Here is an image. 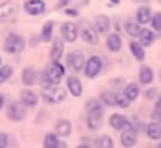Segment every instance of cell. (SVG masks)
Here are the masks:
<instances>
[{
	"instance_id": "4",
	"label": "cell",
	"mask_w": 161,
	"mask_h": 148,
	"mask_svg": "<svg viewBox=\"0 0 161 148\" xmlns=\"http://www.w3.org/2000/svg\"><path fill=\"white\" fill-rule=\"evenodd\" d=\"M101 71H102V59L99 57V55H90V57L87 59V62L83 64L85 76L90 78V79H94Z\"/></svg>"
},
{
	"instance_id": "1",
	"label": "cell",
	"mask_w": 161,
	"mask_h": 148,
	"mask_svg": "<svg viewBox=\"0 0 161 148\" xmlns=\"http://www.w3.org/2000/svg\"><path fill=\"white\" fill-rule=\"evenodd\" d=\"M42 98L47 103H59L66 98V91L61 88L59 84H52V83H42Z\"/></svg>"
},
{
	"instance_id": "39",
	"label": "cell",
	"mask_w": 161,
	"mask_h": 148,
	"mask_svg": "<svg viewBox=\"0 0 161 148\" xmlns=\"http://www.w3.org/2000/svg\"><path fill=\"white\" fill-rule=\"evenodd\" d=\"M156 91H158V89H154V88L147 89V98H149V100H153L154 96H156Z\"/></svg>"
},
{
	"instance_id": "46",
	"label": "cell",
	"mask_w": 161,
	"mask_h": 148,
	"mask_svg": "<svg viewBox=\"0 0 161 148\" xmlns=\"http://www.w3.org/2000/svg\"><path fill=\"white\" fill-rule=\"evenodd\" d=\"M156 148H161V143H159V145H158V146H156Z\"/></svg>"
},
{
	"instance_id": "13",
	"label": "cell",
	"mask_w": 161,
	"mask_h": 148,
	"mask_svg": "<svg viewBox=\"0 0 161 148\" xmlns=\"http://www.w3.org/2000/svg\"><path fill=\"white\" fill-rule=\"evenodd\" d=\"M21 81H23L25 86H33L36 81H38V72H36V69L31 67V65L25 67L23 72H21Z\"/></svg>"
},
{
	"instance_id": "5",
	"label": "cell",
	"mask_w": 161,
	"mask_h": 148,
	"mask_svg": "<svg viewBox=\"0 0 161 148\" xmlns=\"http://www.w3.org/2000/svg\"><path fill=\"white\" fill-rule=\"evenodd\" d=\"M66 64L68 67L71 69L73 72H80L83 71V64H85V57L80 50H73L66 55Z\"/></svg>"
},
{
	"instance_id": "6",
	"label": "cell",
	"mask_w": 161,
	"mask_h": 148,
	"mask_svg": "<svg viewBox=\"0 0 161 148\" xmlns=\"http://www.w3.org/2000/svg\"><path fill=\"white\" fill-rule=\"evenodd\" d=\"M26 117V107L21 102H12L11 105H7V119L14 120V122H21Z\"/></svg>"
},
{
	"instance_id": "41",
	"label": "cell",
	"mask_w": 161,
	"mask_h": 148,
	"mask_svg": "<svg viewBox=\"0 0 161 148\" xmlns=\"http://www.w3.org/2000/svg\"><path fill=\"white\" fill-rule=\"evenodd\" d=\"M68 2H69V0H59V2H57V9H63Z\"/></svg>"
},
{
	"instance_id": "29",
	"label": "cell",
	"mask_w": 161,
	"mask_h": 148,
	"mask_svg": "<svg viewBox=\"0 0 161 148\" xmlns=\"http://www.w3.org/2000/svg\"><path fill=\"white\" fill-rule=\"evenodd\" d=\"M113 146H114V141H113V138L108 136V134L99 136L97 141H95V148H113Z\"/></svg>"
},
{
	"instance_id": "33",
	"label": "cell",
	"mask_w": 161,
	"mask_h": 148,
	"mask_svg": "<svg viewBox=\"0 0 161 148\" xmlns=\"http://www.w3.org/2000/svg\"><path fill=\"white\" fill-rule=\"evenodd\" d=\"M57 143H59V138H57L56 133L45 134V138H43V148H54Z\"/></svg>"
},
{
	"instance_id": "32",
	"label": "cell",
	"mask_w": 161,
	"mask_h": 148,
	"mask_svg": "<svg viewBox=\"0 0 161 148\" xmlns=\"http://www.w3.org/2000/svg\"><path fill=\"white\" fill-rule=\"evenodd\" d=\"M12 72H14L12 65H0V84H4L5 81H9Z\"/></svg>"
},
{
	"instance_id": "37",
	"label": "cell",
	"mask_w": 161,
	"mask_h": 148,
	"mask_svg": "<svg viewBox=\"0 0 161 148\" xmlns=\"http://www.w3.org/2000/svg\"><path fill=\"white\" fill-rule=\"evenodd\" d=\"M101 105H102V103H101V100H99V98H90L87 103H85V110L90 112V110L97 109V107H101Z\"/></svg>"
},
{
	"instance_id": "18",
	"label": "cell",
	"mask_w": 161,
	"mask_h": 148,
	"mask_svg": "<svg viewBox=\"0 0 161 148\" xmlns=\"http://www.w3.org/2000/svg\"><path fill=\"white\" fill-rule=\"evenodd\" d=\"M21 103L25 107H36V103H38V95H36L35 91H31V89H23L21 91Z\"/></svg>"
},
{
	"instance_id": "19",
	"label": "cell",
	"mask_w": 161,
	"mask_h": 148,
	"mask_svg": "<svg viewBox=\"0 0 161 148\" xmlns=\"http://www.w3.org/2000/svg\"><path fill=\"white\" fill-rule=\"evenodd\" d=\"M139 43L142 45V47H149V45H153L154 43V40H156V34H154V31L153 29H147V28H142L140 29V33H139Z\"/></svg>"
},
{
	"instance_id": "27",
	"label": "cell",
	"mask_w": 161,
	"mask_h": 148,
	"mask_svg": "<svg viewBox=\"0 0 161 148\" xmlns=\"http://www.w3.org/2000/svg\"><path fill=\"white\" fill-rule=\"evenodd\" d=\"M125 29H126V33L130 34V36H133V38H137L139 36V33H140V29H142V26H140L137 21H126L125 23Z\"/></svg>"
},
{
	"instance_id": "34",
	"label": "cell",
	"mask_w": 161,
	"mask_h": 148,
	"mask_svg": "<svg viewBox=\"0 0 161 148\" xmlns=\"http://www.w3.org/2000/svg\"><path fill=\"white\" fill-rule=\"evenodd\" d=\"M114 102H116V105L121 107V109H128V107H130V100L126 98L123 93H116V95H114Z\"/></svg>"
},
{
	"instance_id": "47",
	"label": "cell",
	"mask_w": 161,
	"mask_h": 148,
	"mask_svg": "<svg viewBox=\"0 0 161 148\" xmlns=\"http://www.w3.org/2000/svg\"><path fill=\"white\" fill-rule=\"evenodd\" d=\"M159 81H161V71H159Z\"/></svg>"
},
{
	"instance_id": "20",
	"label": "cell",
	"mask_w": 161,
	"mask_h": 148,
	"mask_svg": "<svg viewBox=\"0 0 161 148\" xmlns=\"http://www.w3.org/2000/svg\"><path fill=\"white\" fill-rule=\"evenodd\" d=\"M146 134L149 140H161V122H156V120L149 122L146 126Z\"/></svg>"
},
{
	"instance_id": "31",
	"label": "cell",
	"mask_w": 161,
	"mask_h": 148,
	"mask_svg": "<svg viewBox=\"0 0 161 148\" xmlns=\"http://www.w3.org/2000/svg\"><path fill=\"white\" fill-rule=\"evenodd\" d=\"M151 28H153L154 34H161V12H156L151 16V21H149Z\"/></svg>"
},
{
	"instance_id": "40",
	"label": "cell",
	"mask_w": 161,
	"mask_h": 148,
	"mask_svg": "<svg viewBox=\"0 0 161 148\" xmlns=\"http://www.w3.org/2000/svg\"><path fill=\"white\" fill-rule=\"evenodd\" d=\"M66 14H68V16H78V10H75V9H66Z\"/></svg>"
},
{
	"instance_id": "2",
	"label": "cell",
	"mask_w": 161,
	"mask_h": 148,
	"mask_svg": "<svg viewBox=\"0 0 161 148\" xmlns=\"http://www.w3.org/2000/svg\"><path fill=\"white\" fill-rule=\"evenodd\" d=\"M64 72H66V69H64V65L61 64V60L57 62H50L49 65H47V69L43 71V79L42 83H52V84H59L61 79L64 78Z\"/></svg>"
},
{
	"instance_id": "10",
	"label": "cell",
	"mask_w": 161,
	"mask_h": 148,
	"mask_svg": "<svg viewBox=\"0 0 161 148\" xmlns=\"http://www.w3.org/2000/svg\"><path fill=\"white\" fill-rule=\"evenodd\" d=\"M78 33H80V29H78V26L75 23H64L63 26H61V36H63L64 41L73 43L78 38Z\"/></svg>"
},
{
	"instance_id": "25",
	"label": "cell",
	"mask_w": 161,
	"mask_h": 148,
	"mask_svg": "<svg viewBox=\"0 0 161 148\" xmlns=\"http://www.w3.org/2000/svg\"><path fill=\"white\" fill-rule=\"evenodd\" d=\"M130 52H132V55L135 57V60H139V62L146 60V50H144V47L139 41H132V43H130Z\"/></svg>"
},
{
	"instance_id": "7",
	"label": "cell",
	"mask_w": 161,
	"mask_h": 148,
	"mask_svg": "<svg viewBox=\"0 0 161 148\" xmlns=\"http://www.w3.org/2000/svg\"><path fill=\"white\" fill-rule=\"evenodd\" d=\"M19 5L16 0H7V2H4L2 5H0V23H5V21L12 19V17L16 16V12H18Z\"/></svg>"
},
{
	"instance_id": "38",
	"label": "cell",
	"mask_w": 161,
	"mask_h": 148,
	"mask_svg": "<svg viewBox=\"0 0 161 148\" xmlns=\"http://www.w3.org/2000/svg\"><path fill=\"white\" fill-rule=\"evenodd\" d=\"M7 146H9V134L0 133V148H7Z\"/></svg>"
},
{
	"instance_id": "21",
	"label": "cell",
	"mask_w": 161,
	"mask_h": 148,
	"mask_svg": "<svg viewBox=\"0 0 161 148\" xmlns=\"http://www.w3.org/2000/svg\"><path fill=\"white\" fill-rule=\"evenodd\" d=\"M126 124H128V117L121 115V114H113V115L109 117V126L116 131H121Z\"/></svg>"
},
{
	"instance_id": "30",
	"label": "cell",
	"mask_w": 161,
	"mask_h": 148,
	"mask_svg": "<svg viewBox=\"0 0 161 148\" xmlns=\"http://www.w3.org/2000/svg\"><path fill=\"white\" fill-rule=\"evenodd\" d=\"M114 95L116 93L114 91H104V93H101V103L102 105H106V107H114L116 105V102H114Z\"/></svg>"
},
{
	"instance_id": "12",
	"label": "cell",
	"mask_w": 161,
	"mask_h": 148,
	"mask_svg": "<svg viewBox=\"0 0 161 148\" xmlns=\"http://www.w3.org/2000/svg\"><path fill=\"white\" fill-rule=\"evenodd\" d=\"M78 36H81V40L88 45H97L99 43V34L94 29V26H83L81 31L78 33Z\"/></svg>"
},
{
	"instance_id": "9",
	"label": "cell",
	"mask_w": 161,
	"mask_h": 148,
	"mask_svg": "<svg viewBox=\"0 0 161 148\" xmlns=\"http://www.w3.org/2000/svg\"><path fill=\"white\" fill-rule=\"evenodd\" d=\"M47 5L43 0H26L25 3V12L28 16H42L45 12Z\"/></svg>"
},
{
	"instance_id": "44",
	"label": "cell",
	"mask_w": 161,
	"mask_h": 148,
	"mask_svg": "<svg viewBox=\"0 0 161 148\" xmlns=\"http://www.w3.org/2000/svg\"><path fill=\"white\" fill-rule=\"evenodd\" d=\"M76 148H92L90 145H87V143H81V145H78Z\"/></svg>"
},
{
	"instance_id": "14",
	"label": "cell",
	"mask_w": 161,
	"mask_h": 148,
	"mask_svg": "<svg viewBox=\"0 0 161 148\" xmlns=\"http://www.w3.org/2000/svg\"><path fill=\"white\" fill-rule=\"evenodd\" d=\"M66 88H68V91H69L73 96H81V93H83L81 81H80V78H76V76H69V78H66Z\"/></svg>"
},
{
	"instance_id": "45",
	"label": "cell",
	"mask_w": 161,
	"mask_h": 148,
	"mask_svg": "<svg viewBox=\"0 0 161 148\" xmlns=\"http://www.w3.org/2000/svg\"><path fill=\"white\" fill-rule=\"evenodd\" d=\"M111 3H119V0H109Z\"/></svg>"
},
{
	"instance_id": "3",
	"label": "cell",
	"mask_w": 161,
	"mask_h": 148,
	"mask_svg": "<svg viewBox=\"0 0 161 148\" xmlns=\"http://www.w3.org/2000/svg\"><path fill=\"white\" fill-rule=\"evenodd\" d=\"M4 48L7 54H19V52L25 50V38L21 34L11 33L4 41Z\"/></svg>"
},
{
	"instance_id": "23",
	"label": "cell",
	"mask_w": 161,
	"mask_h": 148,
	"mask_svg": "<svg viewBox=\"0 0 161 148\" xmlns=\"http://www.w3.org/2000/svg\"><path fill=\"white\" fill-rule=\"evenodd\" d=\"M123 95H125L130 102H133L135 98H139V95H140L139 84H137V83H128V84L125 86V89H123Z\"/></svg>"
},
{
	"instance_id": "42",
	"label": "cell",
	"mask_w": 161,
	"mask_h": 148,
	"mask_svg": "<svg viewBox=\"0 0 161 148\" xmlns=\"http://www.w3.org/2000/svg\"><path fill=\"white\" fill-rule=\"evenodd\" d=\"M54 148H68V145L64 143V141H59V143H57V145H56V146H54Z\"/></svg>"
},
{
	"instance_id": "15",
	"label": "cell",
	"mask_w": 161,
	"mask_h": 148,
	"mask_svg": "<svg viewBox=\"0 0 161 148\" xmlns=\"http://www.w3.org/2000/svg\"><path fill=\"white\" fill-rule=\"evenodd\" d=\"M111 28V21H109L108 16L101 14V16H95L94 19V29L97 31V34H106Z\"/></svg>"
},
{
	"instance_id": "36",
	"label": "cell",
	"mask_w": 161,
	"mask_h": 148,
	"mask_svg": "<svg viewBox=\"0 0 161 148\" xmlns=\"http://www.w3.org/2000/svg\"><path fill=\"white\" fill-rule=\"evenodd\" d=\"M151 117H153V120H156V122H161V96L156 100V105H154V110H153V114H151Z\"/></svg>"
},
{
	"instance_id": "43",
	"label": "cell",
	"mask_w": 161,
	"mask_h": 148,
	"mask_svg": "<svg viewBox=\"0 0 161 148\" xmlns=\"http://www.w3.org/2000/svg\"><path fill=\"white\" fill-rule=\"evenodd\" d=\"M4 103H5V96L0 93V109H4Z\"/></svg>"
},
{
	"instance_id": "48",
	"label": "cell",
	"mask_w": 161,
	"mask_h": 148,
	"mask_svg": "<svg viewBox=\"0 0 161 148\" xmlns=\"http://www.w3.org/2000/svg\"><path fill=\"white\" fill-rule=\"evenodd\" d=\"M0 65H2V59H0Z\"/></svg>"
},
{
	"instance_id": "28",
	"label": "cell",
	"mask_w": 161,
	"mask_h": 148,
	"mask_svg": "<svg viewBox=\"0 0 161 148\" xmlns=\"http://www.w3.org/2000/svg\"><path fill=\"white\" fill-rule=\"evenodd\" d=\"M52 31H54V23L52 21H47V23L42 26V33H40L42 41H50L52 40Z\"/></svg>"
},
{
	"instance_id": "22",
	"label": "cell",
	"mask_w": 161,
	"mask_h": 148,
	"mask_svg": "<svg viewBox=\"0 0 161 148\" xmlns=\"http://www.w3.org/2000/svg\"><path fill=\"white\" fill-rule=\"evenodd\" d=\"M121 36H119L118 33H111L108 36V40H106V47H108V50L111 52H119L121 50Z\"/></svg>"
},
{
	"instance_id": "11",
	"label": "cell",
	"mask_w": 161,
	"mask_h": 148,
	"mask_svg": "<svg viewBox=\"0 0 161 148\" xmlns=\"http://www.w3.org/2000/svg\"><path fill=\"white\" fill-rule=\"evenodd\" d=\"M121 131H123V133L119 134V141H121L123 146H125V148L135 146V143H137V133H135V131H133L128 124H126Z\"/></svg>"
},
{
	"instance_id": "16",
	"label": "cell",
	"mask_w": 161,
	"mask_h": 148,
	"mask_svg": "<svg viewBox=\"0 0 161 148\" xmlns=\"http://www.w3.org/2000/svg\"><path fill=\"white\" fill-rule=\"evenodd\" d=\"M151 16H153L151 7L149 5H140L139 9H137V12H135V21L140 24V26H144V24H149Z\"/></svg>"
},
{
	"instance_id": "49",
	"label": "cell",
	"mask_w": 161,
	"mask_h": 148,
	"mask_svg": "<svg viewBox=\"0 0 161 148\" xmlns=\"http://www.w3.org/2000/svg\"><path fill=\"white\" fill-rule=\"evenodd\" d=\"M158 2H159V3H161V0H158Z\"/></svg>"
},
{
	"instance_id": "8",
	"label": "cell",
	"mask_w": 161,
	"mask_h": 148,
	"mask_svg": "<svg viewBox=\"0 0 161 148\" xmlns=\"http://www.w3.org/2000/svg\"><path fill=\"white\" fill-rule=\"evenodd\" d=\"M102 115H104V109H102V105L97 107V109H94V110H90V112H88V117H87L88 129H92V131L101 129V126H102Z\"/></svg>"
},
{
	"instance_id": "17",
	"label": "cell",
	"mask_w": 161,
	"mask_h": 148,
	"mask_svg": "<svg viewBox=\"0 0 161 148\" xmlns=\"http://www.w3.org/2000/svg\"><path fill=\"white\" fill-rule=\"evenodd\" d=\"M63 54H64V40L63 38H56L52 43V48H50V60L54 62L61 60Z\"/></svg>"
},
{
	"instance_id": "35",
	"label": "cell",
	"mask_w": 161,
	"mask_h": 148,
	"mask_svg": "<svg viewBox=\"0 0 161 148\" xmlns=\"http://www.w3.org/2000/svg\"><path fill=\"white\" fill-rule=\"evenodd\" d=\"M128 126L132 127V129L135 131L137 134H139V133H142V131L146 129V126H144V124L140 122V120L137 119V117H132V120H128Z\"/></svg>"
},
{
	"instance_id": "26",
	"label": "cell",
	"mask_w": 161,
	"mask_h": 148,
	"mask_svg": "<svg viewBox=\"0 0 161 148\" xmlns=\"http://www.w3.org/2000/svg\"><path fill=\"white\" fill-rule=\"evenodd\" d=\"M154 79V72L151 67H147V65H142L139 71V81L142 83V84H151Z\"/></svg>"
},
{
	"instance_id": "24",
	"label": "cell",
	"mask_w": 161,
	"mask_h": 148,
	"mask_svg": "<svg viewBox=\"0 0 161 148\" xmlns=\"http://www.w3.org/2000/svg\"><path fill=\"white\" fill-rule=\"evenodd\" d=\"M56 134L59 136H69L71 134V122L68 119H59L56 122Z\"/></svg>"
}]
</instances>
